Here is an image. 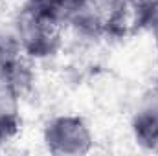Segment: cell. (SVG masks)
Listing matches in <instances>:
<instances>
[{"instance_id": "cell-1", "label": "cell", "mask_w": 158, "mask_h": 156, "mask_svg": "<svg viewBox=\"0 0 158 156\" xmlns=\"http://www.w3.org/2000/svg\"><path fill=\"white\" fill-rule=\"evenodd\" d=\"M9 33L24 57L30 61H44L61 50L64 30L50 9L26 0L15 15Z\"/></svg>"}, {"instance_id": "cell-2", "label": "cell", "mask_w": 158, "mask_h": 156, "mask_svg": "<svg viewBox=\"0 0 158 156\" xmlns=\"http://www.w3.org/2000/svg\"><path fill=\"white\" fill-rule=\"evenodd\" d=\"M42 142L53 154H85L94 145V132L85 117L61 114L46 121Z\"/></svg>"}, {"instance_id": "cell-3", "label": "cell", "mask_w": 158, "mask_h": 156, "mask_svg": "<svg viewBox=\"0 0 158 156\" xmlns=\"http://www.w3.org/2000/svg\"><path fill=\"white\" fill-rule=\"evenodd\" d=\"M131 130L142 147L149 151H158V90L147 92L131 119Z\"/></svg>"}, {"instance_id": "cell-4", "label": "cell", "mask_w": 158, "mask_h": 156, "mask_svg": "<svg viewBox=\"0 0 158 156\" xmlns=\"http://www.w3.org/2000/svg\"><path fill=\"white\" fill-rule=\"evenodd\" d=\"M19 55H20V51L11 37V33L0 30V84H4L7 81L9 70Z\"/></svg>"}, {"instance_id": "cell-5", "label": "cell", "mask_w": 158, "mask_h": 156, "mask_svg": "<svg viewBox=\"0 0 158 156\" xmlns=\"http://www.w3.org/2000/svg\"><path fill=\"white\" fill-rule=\"evenodd\" d=\"M28 2L39 4V6H44V7H52V6H55L57 2H61V0H28Z\"/></svg>"}, {"instance_id": "cell-6", "label": "cell", "mask_w": 158, "mask_h": 156, "mask_svg": "<svg viewBox=\"0 0 158 156\" xmlns=\"http://www.w3.org/2000/svg\"><path fill=\"white\" fill-rule=\"evenodd\" d=\"M149 31H151V35H153V40H155V46H156V50H158V20L149 28Z\"/></svg>"}]
</instances>
